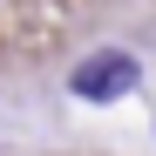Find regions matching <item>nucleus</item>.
Listing matches in <instances>:
<instances>
[{
	"label": "nucleus",
	"mask_w": 156,
	"mask_h": 156,
	"mask_svg": "<svg viewBox=\"0 0 156 156\" xmlns=\"http://www.w3.org/2000/svg\"><path fill=\"white\" fill-rule=\"evenodd\" d=\"M68 88L82 95V102H115L136 88V55H122V48H95V55L68 75Z\"/></svg>",
	"instance_id": "1"
}]
</instances>
